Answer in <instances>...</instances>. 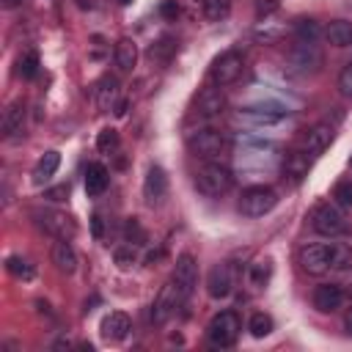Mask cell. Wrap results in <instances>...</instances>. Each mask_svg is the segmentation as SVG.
I'll list each match as a JSON object with an SVG mask.
<instances>
[{
    "mask_svg": "<svg viewBox=\"0 0 352 352\" xmlns=\"http://www.w3.org/2000/svg\"><path fill=\"white\" fill-rule=\"evenodd\" d=\"M179 305H184V302H182V297H179V292H176V286H173V280H168V283L160 289V294H157V300H154V305H151V322H154V324H165V322L176 314Z\"/></svg>",
    "mask_w": 352,
    "mask_h": 352,
    "instance_id": "obj_12",
    "label": "cell"
},
{
    "mask_svg": "<svg viewBox=\"0 0 352 352\" xmlns=\"http://www.w3.org/2000/svg\"><path fill=\"white\" fill-rule=\"evenodd\" d=\"M330 248V270H349L352 267V248L344 242H327Z\"/></svg>",
    "mask_w": 352,
    "mask_h": 352,
    "instance_id": "obj_28",
    "label": "cell"
},
{
    "mask_svg": "<svg viewBox=\"0 0 352 352\" xmlns=\"http://www.w3.org/2000/svg\"><path fill=\"white\" fill-rule=\"evenodd\" d=\"M297 264L308 275H324L330 270V248H327V242L302 245L300 253H297Z\"/></svg>",
    "mask_w": 352,
    "mask_h": 352,
    "instance_id": "obj_9",
    "label": "cell"
},
{
    "mask_svg": "<svg viewBox=\"0 0 352 352\" xmlns=\"http://www.w3.org/2000/svg\"><path fill=\"white\" fill-rule=\"evenodd\" d=\"M80 8H91V0H74Z\"/></svg>",
    "mask_w": 352,
    "mask_h": 352,
    "instance_id": "obj_48",
    "label": "cell"
},
{
    "mask_svg": "<svg viewBox=\"0 0 352 352\" xmlns=\"http://www.w3.org/2000/svg\"><path fill=\"white\" fill-rule=\"evenodd\" d=\"M107 184H110L107 168H104L102 162H91V165L85 168V192H88L91 198H99V195L107 190Z\"/></svg>",
    "mask_w": 352,
    "mask_h": 352,
    "instance_id": "obj_21",
    "label": "cell"
},
{
    "mask_svg": "<svg viewBox=\"0 0 352 352\" xmlns=\"http://www.w3.org/2000/svg\"><path fill=\"white\" fill-rule=\"evenodd\" d=\"M311 226L316 234L322 236H341L346 231V217H344V209L333 201H324L319 206H314L311 212Z\"/></svg>",
    "mask_w": 352,
    "mask_h": 352,
    "instance_id": "obj_6",
    "label": "cell"
},
{
    "mask_svg": "<svg viewBox=\"0 0 352 352\" xmlns=\"http://www.w3.org/2000/svg\"><path fill=\"white\" fill-rule=\"evenodd\" d=\"M3 3V8H16V6H22L25 0H0Z\"/></svg>",
    "mask_w": 352,
    "mask_h": 352,
    "instance_id": "obj_47",
    "label": "cell"
},
{
    "mask_svg": "<svg viewBox=\"0 0 352 352\" xmlns=\"http://www.w3.org/2000/svg\"><path fill=\"white\" fill-rule=\"evenodd\" d=\"M66 195H69V184H60V187L47 190V198H50V201H63Z\"/></svg>",
    "mask_w": 352,
    "mask_h": 352,
    "instance_id": "obj_43",
    "label": "cell"
},
{
    "mask_svg": "<svg viewBox=\"0 0 352 352\" xmlns=\"http://www.w3.org/2000/svg\"><path fill=\"white\" fill-rule=\"evenodd\" d=\"M113 113H116L118 118H121V116H126V99H121V102L116 104V110H113Z\"/></svg>",
    "mask_w": 352,
    "mask_h": 352,
    "instance_id": "obj_45",
    "label": "cell"
},
{
    "mask_svg": "<svg viewBox=\"0 0 352 352\" xmlns=\"http://www.w3.org/2000/svg\"><path fill=\"white\" fill-rule=\"evenodd\" d=\"M201 11L209 22H220L231 14V0H201Z\"/></svg>",
    "mask_w": 352,
    "mask_h": 352,
    "instance_id": "obj_30",
    "label": "cell"
},
{
    "mask_svg": "<svg viewBox=\"0 0 352 352\" xmlns=\"http://www.w3.org/2000/svg\"><path fill=\"white\" fill-rule=\"evenodd\" d=\"M99 330H102V336L107 341H124L129 336V330H132V322H129V316L124 311H113V314H107L102 319V327Z\"/></svg>",
    "mask_w": 352,
    "mask_h": 352,
    "instance_id": "obj_19",
    "label": "cell"
},
{
    "mask_svg": "<svg viewBox=\"0 0 352 352\" xmlns=\"http://www.w3.org/2000/svg\"><path fill=\"white\" fill-rule=\"evenodd\" d=\"M286 63L294 74L300 77H308V74H316L324 63V55L322 50L316 47V41H294L292 50L286 52Z\"/></svg>",
    "mask_w": 352,
    "mask_h": 352,
    "instance_id": "obj_2",
    "label": "cell"
},
{
    "mask_svg": "<svg viewBox=\"0 0 352 352\" xmlns=\"http://www.w3.org/2000/svg\"><path fill=\"white\" fill-rule=\"evenodd\" d=\"M160 14H162L165 19H173V16L179 14V6H176V0H165V3L160 6Z\"/></svg>",
    "mask_w": 352,
    "mask_h": 352,
    "instance_id": "obj_42",
    "label": "cell"
},
{
    "mask_svg": "<svg viewBox=\"0 0 352 352\" xmlns=\"http://www.w3.org/2000/svg\"><path fill=\"white\" fill-rule=\"evenodd\" d=\"M278 204V192L272 187H264V184H253V187H245L242 195H239V212L245 217H264L267 212H272Z\"/></svg>",
    "mask_w": 352,
    "mask_h": 352,
    "instance_id": "obj_5",
    "label": "cell"
},
{
    "mask_svg": "<svg viewBox=\"0 0 352 352\" xmlns=\"http://www.w3.org/2000/svg\"><path fill=\"white\" fill-rule=\"evenodd\" d=\"M280 33H283V28H272V22H261V25L253 30L256 41H261V44H272L275 38H280Z\"/></svg>",
    "mask_w": 352,
    "mask_h": 352,
    "instance_id": "obj_38",
    "label": "cell"
},
{
    "mask_svg": "<svg viewBox=\"0 0 352 352\" xmlns=\"http://www.w3.org/2000/svg\"><path fill=\"white\" fill-rule=\"evenodd\" d=\"M333 204L341 209H352V182H338L333 187Z\"/></svg>",
    "mask_w": 352,
    "mask_h": 352,
    "instance_id": "obj_36",
    "label": "cell"
},
{
    "mask_svg": "<svg viewBox=\"0 0 352 352\" xmlns=\"http://www.w3.org/2000/svg\"><path fill=\"white\" fill-rule=\"evenodd\" d=\"M118 102H121V82H118V77L104 74L96 85V107L102 113H110V110H116Z\"/></svg>",
    "mask_w": 352,
    "mask_h": 352,
    "instance_id": "obj_17",
    "label": "cell"
},
{
    "mask_svg": "<svg viewBox=\"0 0 352 352\" xmlns=\"http://www.w3.org/2000/svg\"><path fill=\"white\" fill-rule=\"evenodd\" d=\"M248 330H250V336L253 338H267L270 333H272V316H267V314H253L250 316V322H248Z\"/></svg>",
    "mask_w": 352,
    "mask_h": 352,
    "instance_id": "obj_33",
    "label": "cell"
},
{
    "mask_svg": "<svg viewBox=\"0 0 352 352\" xmlns=\"http://www.w3.org/2000/svg\"><path fill=\"white\" fill-rule=\"evenodd\" d=\"M16 74L25 77V80H33V77L38 74V55H36V52L22 55L19 63H16Z\"/></svg>",
    "mask_w": 352,
    "mask_h": 352,
    "instance_id": "obj_34",
    "label": "cell"
},
{
    "mask_svg": "<svg viewBox=\"0 0 352 352\" xmlns=\"http://www.w3.org/2000/svg\"><path fill=\"white\" fill-rule=\"evenodd\" d=\"M231 289H234V272H231V267L226 261L223 264H214L209 270V275H206V292H209V297L223 300V297L231 294Z\"/></svg>",
    "mask_w": 352,
    "mask_h": 352,
    "instance_id": "obj_15",
    "label": "cell"
},
{
    "mask_svg": "<svg viewBox=\"0 0 352 352\" xmlns=\"http://www.w3.org/2000/svg\"><path fill=\"white\" fill-rule=\"evenodd\" d=\"M311 302L319 314H333L344 305V289L338 283H319L311 294Z\"/></svg>",
    "mask_w": 352,
    "mask_h": 352,
    "instance_id": "obj_13",
    "label": "cell"
},
{
    "mask_svg": "<svg viewBox=\"0 0 352 352\" xmlns=\"http://www.w3.org/2000/svg\"><path fill=\"white\" fill-rule=\"evenodd\" d=\"M187 146H190V151L195 157L209 162V160H214V157H220L226 151L228 140H226V132H220L214 126H201V129L187 135Z\"/></svg>",
    "mask_w": 352,
    "mask_h": 352,
    "instance_id": "obj_4",
    "label": "cell"
},
{
    "mask_svg": "<svg viewBox=\"0 0 352 352\" xmlns=\"http://www.w3.org/2000/svg\"><path fill=\"white\" fill-rule=\"evenodd\" d=\"M292 30H294V41H319V36H322L319 22H314V19H297Z\"/></svg>",
    "mask_w": 352,
    "mask_h": 352,
    "instance_id": "obj_31",
    "label": "cell"
},
{
    "mask_svg": "<svg viewBox=\"0 0 352 352\" xmlns=\"http://www.w3.org/2000/svg\"><path fill=\"white\" fill-rule=\"evenodd\" d=\"M173 55H176V41H173L170 36H162L160 41H154V44L148 47V58H151L154 63H160V66H168Z\"/></svg>",
    "mask_w": 352,
    "mask_h": 352,
    "instance_id": "obj_27",
    "label": "cell"
},
{
    "mask_svg": "<svg viewBox=\"0 0 352 352\" xmlns=\"http://www.w3.org/2000/svg\"><path fill=\"white\" fill-rule=\"evenodd\" d=\"M124 236H126V242H132V245H140V242L146 239V231H143V226H140L138 217H126V223H124Z\"/></svg>",
    "mask_w": 352,
    "mask_h": 352,
    "instance_id": "obj_37",
    "label": "cell"
},
{
    "mask_svg": "<svg viewBox=\"0 0 352 352\" xmlns=\"http://www.w3.org/2000/svg\"><path fill=\"white\" fill-rule=\"evenodd\" d=\"M170 280H173V286H176L182 302H187L190 294L195 292V283H198V264H195V258H192L190 253H182V256L176 258V264H173V278H170Z\"/></svg>",
    "mask_w": 352,
    "mask_h": 352,
    "instance_id": "obj_10",
    "label": "cell"
},
{
    "mask_svg": "<svg viewBox=\"0 0 352 352\" xmlns=\"http://www.w3.org/2000/svg\"><path fill=\"white\" fill-rule=\"evenodd\" d=\"M33 217H36L38 228H44L47 234H52L58 239H72L74 231H77L74 220L66 212H58V209H36Z\"/></svg>",
    "mask_w": 352,
    "mask_h": 352,
    "instance_id": "obj_8",
    "label": "cell"
},
{
    "mask_svg": "<svg viewBox=\"0 0 352 352\" xmlns=\"http://www.w3.org/2000/svg\"><path fill=\"white\" fill-rule=\"evenodd\" d=\"M236 118L253 126H278L286 121V113L278 107H239Z\"/></svg>",
    "mask_w": 352,
    "mask_h": 352,
    "instance_id": "obj_14",
    "label": "cell"
},
{
    "mask_svg": "<svg viewBox=\"0 0 352 352\" xmlns=\"http://www.w3.org/2000/svg\"><path fill=\"white\" fill-rule=\"evenodd\" d=\"M242 72H245V58L236 50H228V52L214 58V63H212V82L226 88V85L236 82L242 77Z\"/></svg>",
    "mask_w": 352,
    "mask_h": 352,
    "instance_id": "obj_7",
    "label": "cell"
},
{
    "mask_svg": "<svg viewBox=\"0 0 352 352\" xmlns=\"http://www.w3.org/2000/svg\"><path fill=\"white\" fill-rule=\"evenodd\" d=\"M231 184H234L231 170H228L226 165L214 162V160L204 162V165L195 170V190H198L201 195H206V198H220V195H226V192L231 190Z\"/></svg>",
    "mask_w": 352,
    "mask_h": 352,
    "instance_id": "obj_1",
    "label": "cell"
},
{
    "mask_svg": "<svg viewBox=\"0 0 352 352\" xmlns=\"http://www.w3.org/2000/svg\"><path fill=\"white\" fill-rule=\"evenodd\" d=\"M333 140V126L330 124H316L311 126L305 135H302V143H300V151H305L308 157H319Z\"/></svg>",
    "mask_w": 352,
    "mask_h": 352,
    "instance_id": "obj_16",
    "label": "cell"
},
{
    "mask_svg": "<svg viewBox=\"0 0 352 352\" xmlns=\"http://www.w3.org/2000/svg\"><path fill=\"white\" fill-rule=\"evenodd\" d=\"M239 330H242L239 316H236L234 311H220V314L212 316V322H209V327H206V338H209L212 346H217V349H228V346L236 344Z\"/></svg>",
    "mask_w": 352,
    "mask_h": 352,
    "instance_id": "obj_3",
    "label": "cell"
},
{
    "mask_svg": "<svg viewBox=\"0 0 352 352\" xmlns=\"http://www.w3.org/2000/svg\"><path fill=\"white\" fill-rule=\"evenodd\" d=\"M22 129H25V104H22V99H16L3 113V135L6 138H19Z\"/></svg>",
    "mask_w": 352,
    "mask_h": 352,
    "instance_id": "obj_20",
    "label": "cell"
},
{
    "mask_svg": "<svg viewBox=\"0 0 352 352\" xmlns=\"http://www.w3.org/2000/svg\"><path fill=\"white\" fill-rule=\"evenodd\" d=\"M278 8V0H256V16L264 19Z\"/></svg>",
    "mask_w": 352,
    "mask_h": 352,
    "instance_id": "obj_41",
    "label": "cell"
},
{
    "mask_svg": "<svg viewBox=\"0 0 352 352\" xmlns=\"http://www.w3.org/2000/svg\"><path fill=\"white\" fill-rule=\"evenodd\" d=\"M52 264H55L60 272H66V275H72V272L77 270V253H74V248L69 245V239H58V242L52 245Z\"/></svg>",
    "mask_w": 352,
    "mask_h": 352,
    "instance_id": "obj_24",
    "label": "cell"
},
{
    "mask_svg": "<svg viewBox=\"0 0 352 352\" xmlns=\"http://www.w3.org/2000/svg\"><path fill=\"white\" fill-rule=\"evenodd\" d=\"M118 3H121V6H129V3H132V0H118Z\"/></svg>",
    "mask_w": 352,
    "mask_h": 352,
    "instance_id": "obj_49",
    "label": "cell"
},
{
    "mask_svg": "<svg viewBox=\"0 0 352 352\" xmlns=\"http://www.w3.org/2000/svg\"><path fill=\"white\" fill-rule=\"evenodd\" d=\"M58 165H60V154H58V151H47V154L36 162V168H33V182H36V184H47V182L55 176Z\"/></svg>",
    "mask_w": 352,
    "mask_h": 352,
    "instance_id": "obj_26",
    "label": "cell"
},
{
    "mask_svg": "<svg viewBox=\"0 0 352 352\" xmlns=\"http://www.w3.org/2000/svg\"><path fill=\"white\" fill-rule=\"evenodd\" d=\"M168 192V176L160 165H151L146 170V179H143V198L146 204H160Z\"/></svg>",
    "mask_w": 352,
    "mask_h": 352,
    "instance_id": "obj_18",
    "label": "cell"
},
{
    "mask_svg": "<svg viewBox=\"0 0 352 352\" xmlns=\"http://www.w3.org/2000/svg\"><path fill=\"white\" fill-rule=\"evenodd\" d=\"M270 275H272V264H270L267 258H264V261H253V264L248 267V283H250L253 289L267 286Z\"/></svg>",
    "mask_w": 352,
    "mask_h": 352,
    "instance_id": "obj_29",
    "label": "cell"
},
{
    "mask_svg": "<svg viewBox=\"0 0 352 352\" xmlns=\"http://www.w3.org/2000/svg\"><path fill=\"white\" fill-rule=\"evenodd\" d=\"M324 38L333 47H352V22H346V19L330 22L324 30Z\"/></svg>",
    "mask_w": 352,
    "mask_h": 352,
    "instance_id": "obj_25",
    "label": "cell"
},
{
    "mask_svg": "<svg viewBox=\"0 0 352 352\" xmlns=\"http://www.w3.org/2000/svg\"><path fill=\"white\" fill-rule=\"evenodd\" d=\"M113 60L118 72H132L138 63V44L132 38H118L116 50H113Z\"/></svg>",
    "mask_w": 352,
    "mask_h": 352,
    "instance_id": "obj_22",
    "label": "cell"
},
{
    "mask_svg": "<svg viewBox=\"0 0 352 352\" xmlns=\"http://www.w3.org/2000/svg\"><path fill=\"white\" fill-rule=\"evenodd\" d=\"M96 148H99L102 154L116 151V148H118V132H116L113 126H104V129L96 135Z\"/></svg>",
    "mask_w": 352,
    "mask_h": 352,
    "instance_id": "obj_35",
    "label": "cell"
},
{
    "mask_svg": "<svg viewBox=\"0 0 352 352\" xmlns=\"http://www.w3.org/2000/svg\"><path fill=\"white\" fill-rule=\"evenodd\" d=\"M91 231H94V236H96V239H102V236H104V226H102V217H99V214H94V217H91Z\"/></svg>",
    "mask_w": 352,
    "mask_h": 352,
    "instance_id": "obj_44",
    "label": "cell"
},
{
    "mask_svg": "<svg viewBox=\"0 0 352 352\" xmlns=\"http://www.w3.org/2000/svg\"><path fill=\"white\" fill-rule=\"evenodd\" d=\"M6 270H8L14 278H19V280H30V278L36 275L33 264H30L28 258H22V256H8V258H6Z\"/></svg>",
    "mask_w": 352,
    "mask_h": 352,
    "instance_id": "obj_32",
    "label": "cell"
},
{
    "mask_svg": "<svg viewBox=\"0 0 352 352\" xmlns=\"http://www.w3.org/2000/svg\"><path fill=\"white\" fill-rule=\"evenodd\" d=\"M349 168H352V157H349Z\"/></svg>",
    "mask_w": 352,
    "mask_h": 352,
    "instance_id": "obj_50",
    "label": "cell"
},
{
    "mask_svg": "<svg viewBox=\"0 0 352 352\" xmlns=\"http://www.w3.org/2000/svg\"><path fill=\"white\" fill-rule=\"evenodd\" d=\"M308 165H311V157L305 151H289L286 154V162H283V170H286V179L292 184H300L302 176H308Z\"/></svg>",
    "mask_w": 352,
    "mask_h": 352,
    "instance_id": "obj_23",
    "label": "cell"
},
{
    "mask_svg": "<svg viewBox=\"0 0 352 352\" xmlns=\"http://www.w3.org/2000/svg\"><path fill=\"white\" fill-rule=\"evenodd\" d=\"M338 91H341L346 99H352V63H346V66L341 69V74H338Z\"/></svg>",
    "mask_w": 352,
    "mask_h": 352,
    "instance_id": "obj_40",
    "label": "cell"
},
{
    "mask_svg": "<svg viewBox=\"0 0 352 352\" xmlns=\"http://www.w3.org/2000/svg\"><path fill=\"white\" fill-rule=\"evenodd\" d=\"M135 261H138V245L126 242V245L116 248V264H118V267H129V264H135Z\"/></svg>",
    "mask_w": 352,
    "mask_h": 352,
    "instance_id": "obj_39",
    "label": "cell"
},
{
    "mask_svg": "<svg viewBox=\"0 0 352 352\" xmlns=\"http://www.w3.org/2000/svg\"><path fill=\"white\" fill-rule=\"evenodd\" d=\"M344 330L352 336V308H349V311H346V316H344Z\"/></svg>",
    "mask_w": 352,
    "mask_h": 352,
    "instance_id": "obj_46",
    "label": "cell"
},
{
    "mask_svg": "<svg viewBox=\"0 0 352 352\" xmlns=\"http://www.w3.org/2000/svg\"><path fill=\"white\" fill-rule=\"evenodd\" d=\"M223 110H226V94H223V88H220V85H206V88H201V94L195 96L192 113H195L198 118H204V121H212V118L223 116Z\"/></svg>",
    "mask_w": 352,
    "mask_h": 352,
    "instance_id": "obj_11",
    "label": "cell"
}]
</instances>
